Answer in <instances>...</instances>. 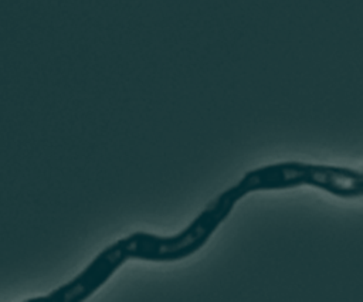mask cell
I'll return each mask as SVG.
<instances>
[{
  "label": "cell",
  "instance_id": "6da1fadb",
  "mask_svg": "<svg viewBox=\"0 0 363 302\" xmlns=\"http://www.w3.org/2000/svg\"><path fill=\"white\" fill-rule=\"evenodd\" d=\"M242 198L234 184L213 198L207 207L179 234L159 237L149 233H133L105 248L72 281L52 291L47 296L28 302H78L92 295L129 258L145 261H179L199 251L228 217L235 203Z\"/></svg>",
  "mask_w": 363,
  "mask_h": 302
},
{
  "label": "cell",
  "instance_id": "7a4b0ae2",
  "mask_svg": "<svg viewBox=\"0 0 363 302\" xmlns=\"http://www.w3.org/2000/svg\"><path fill=\"white\" fill-rule=\"evenodd\" d=\"M237 186L242 196L259 190L311 186L340 198H360L363 197V170L291 160L250 170Z\"/></svg>",
  "mask_w": 363,
  "mask_h": 302
}]
</instances>
